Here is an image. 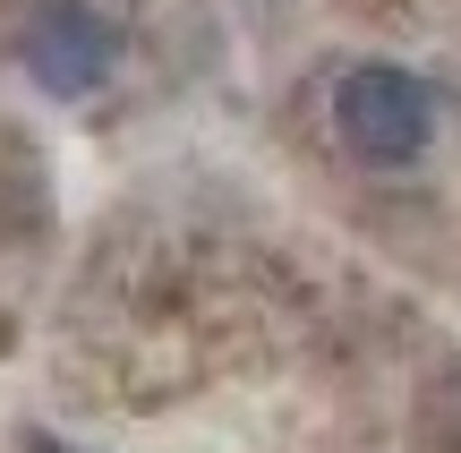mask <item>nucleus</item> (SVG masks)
Returning <instances> with one entry per match:
<instances>
[{
	"label": "nucleus",
	"instance_id": "obj_1",
	"mask_svg": "<svg viewBox=\"0 0 461 453\" xmlns=\"http://www.w3.org/2000/svg\"><path fill=\"white\" fill-rule=\"evenodd\" d=\"M333 137H342L350 163L402 171V163H419L428 137H436V95L411 77V68L367 60V68H350V77L333 86Z\"/></svg>",
	"mask_w": 461,
	"mask_h": 453
},
{
	"label": "nucleus",
	"instance_id": "obj_2",
	"mask_svg": "<svg viewBox=\"0 0 461 453\" xmlns=\"http://www.w3.org/2000/svg\"><path fill=\"white\" fill-rule=\"evenodd\" d=\"M17 60L43 95H95L120 68V17L95 9V0H43L17 26Z\"/></svg>",
	"mask_w": 461,
	"mask_h": 453
},
{
	"label": "nucleus",
	"instance_id": "obj_3",
	"mask_svg": "<svg viewBox=\"0 0 461 453\" xmlns=\"http://www.w3.org/2000/svg\"><path fill=\"white\" fill-rule=\"evenodd\" d=\"M34 453H68V445H60V437H34Z\"/></svg>",
	"mask_w": 461,
	"mask_h": 453
}]
</instances>
